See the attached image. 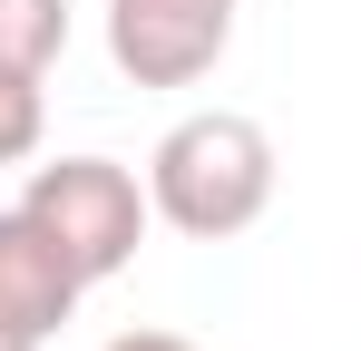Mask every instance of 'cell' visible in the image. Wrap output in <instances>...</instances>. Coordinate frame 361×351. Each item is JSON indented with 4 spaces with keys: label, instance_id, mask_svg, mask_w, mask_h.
Here are the masks:
<instances>
[{
    "label": "cell",
    "instance_id": "6da1fadb",
    "mask_svg": "<svg viewBox=\"0 0 361 351\" xmlns=\"http://www.w3.org/2000/svg\"><path fill=\"white\" fill-rule=\"evenodd\" d=\"M274 185H283V156H274L264 117H244V108L176 117L157 137V156H147V205L185 244H235L244 225H264Z\"/></svg>",
    "mask_w": 361,
    "mask_h": 351
},
{
    "label": "cell",
    "instance_id": "7a4b0ae2",
    "mask_svg": "<svg viewBox=\"0 0 361 351\" xmlns=\"http://www.w3.org/2000/svg\"><path fill=\"white\" fill-rule=\"evenodd\" d=\"M20 205L68 244V264H78L88 283L127 273L137 244H147V225H157L147 185H137L118 156H49V166H30V195H20Z\"/></svg>",
    "mask_w": 361,
    "mask_h": 351
},
{
    "label": "cell",
    "instance_id": "3957f363",
    "mask_svg": "<svg viewBox=\"0 0 361 351\" xmlns=\"http://www.w3.org/2000/svg\"><path fill=\"white\" fill-rule=\"evenodd\" d=\"M235 49V0H108V58L137 88H195Z\"/></svg>",
    "mask_w": 361,
    "mask_h": 351
},
{
    "label": "cell",
    "instance_id": "277c9868",
    "mask_svg": "<svg viewBox=\"0 0 361 351\" xmlns=\"http://www.w3.org/2000/svg\"><path fill=\"white\" fill-rule=\"evenodd\" d=\"M78 292H88V273L68 264V244L30 205H10L0 215V322L20 332V342H49L68 312H78Z\"/></svg>",
    "mask_w": 361,
    "mask_h": 351
},
{
    "label": "cell",
    "instance_id": "5b68a950",
    "mask_svg": "<svg viewBox=\"0 0 361 351\" xmlns=\"http://www.w3.org/2000/svg\"><path fill=\"white\" fill-rule=\"evenodd\" d=\"M68 49V0H0V78H39Z\"/></svg>",
    "mask_w": 361,
    "mask_h": 351
},
{
    "label": "cell",
    "instance_id": "8992f818",
    "mask_svg": "<svg viewBox=\"0 0 361 351\" xmlns=\"http://www.w3.org/2000/svg\"><path fill=\"white\" fill-rule=\"evenodd\" d=\"M39 127H49V98H39V78H0V166L39 156Z\"/></svg>",
    "mask_w": 361,
    "mask_h": 351
},
{
    "label": "cell",
    "instance_id": "52a82bcc",
    "mask_svg": "<svg viewBox=\"0 0 361 351\" xmlns=\"http://www.w3.org/2000/svg\"><path fill=\"white\" fill-rule=\"evenodd\" d=\"M108 351H195V342H185V332H118Z\"/></svg>",
    "mask_w": 361,
    "mask_h": 351
},
{
    "label": "cell",
    "instance_id": "ba28073f",
    "mask_svg": "<svg viewBox=\"0 0 361 351\" xmlns=\"http://www.w3.org/2000/svg\"><path fill=\"white\" fill-rule=\"evenodd\" d=\"M0 351H39V342H20V332H10V322H0Z\"/></svg>",
    "mask_w": 361,
    "mask_h": 351
}]
</instances>
